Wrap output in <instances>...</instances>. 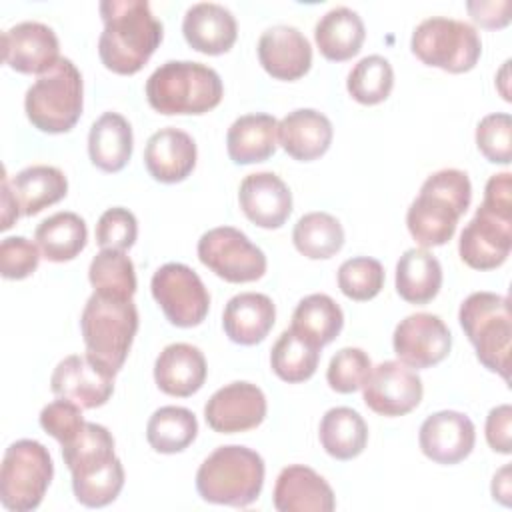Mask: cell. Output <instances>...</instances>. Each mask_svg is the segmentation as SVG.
<instances>
[{"instance_id": "1", "label": "cell", "mask_w": 512, "mask_h": 512, "mask_svg": "<svg viewBox=\"0 0 512 512\" xmlns=\"http://www.w3.org/2000/svg\"><path fill=\"white\" fill-rule=\"evenodd\" d=\"M104 30L98 38L102 64L122 76L136 74L162 42V24L146 0L100 2Z\"/></svg>"}, {"instance_id": "2", "label": "cell", "mask_w": 512, "mask_h": 512, "mask_svg": "<svg viewBox=\"0 0 512 512\" xmlns=\"http://www.w3.org/2000/svg\"><path fill=\"white\" fill-rule=\"evenodd\" d=\"M62 458L80 504L102 508L118 498L124 486V468L114 454V438L108 428L86 422L80 434L62 446Z\"/></svg>"}, {"instance_id": "3", "label": "cell", "mask_w": 512, "mask_h": 512, "mask_svg": "<svg viewBox=\"0 0 512 512\" xmlns=\"http://www.w3.org/2000/svg\"><path fill=\"white\" fill-rule=\"evenodd\" d=\"M512 248V174L490 176L484 200L464 226L458 242L462 262L474 270H492L506 262Z\"/></svg>"}, {"instance_id": "4", "label": "cell", "mask_w": 512, "mask_h": 512, "mask_svg": "<svg viewBox=\"0 0 512 512\" xmlns=\"http://www.w3.org/2000/svg\"><path fill=\"white\" fill-rule=\"evenodd\" d=\"M470 200L472 184L466 172L444 168L430 174L406 212L408 232L422 248L446 244Z\"/></svg>"}, {"instance_id": "5", "label": "cell", "mask_w": 512, "mask_h": 512, "mask_svg": "<svg viewBox=\"0 0 512 512\" xmlns=\"http://www.w3.org/2000/svg\"><path fill=\"white\" fill-rule=\"evenodd\" d=\"M224 86L218 72L190 60L160 64L146 80L148 104L160 114H204L220 104Z\"/></svg>"}, {"instance_id": "6", "label": "cell", "mask_w": 512, "mask_h": 512, "mask_svg": "<svg viewBox=\"0 0 512 512\" xmlns=\"http://www.w3.org/2000/svg\"><path fill=\"white\" fill-rule=\"evenodd\" d=\"M86 356L116 374L138 332V310L132 300L94 292L80 316Z\"/></svg>"}, {"instance_id": "7", "label": "cell", "mask_w": 512, "mask_h": 512, "mask_svg": "<svg viewBox=\"0 0 512 512\" xmlns=\"http://www.w3.org/2000/svg\"><path fill=\"white\" fill-rule=\"evenodd\" d=\"M264 470L258 452L238 444L220 446L200 464L196 490L206 502L244 508L260 496Z\"/></svg>"}, {"instance_id": "8", "label": "cell", "mask_w": 512, "mask_h": 512, "mask_svg": "<svg viewBox=\"0 0 512 512\" xmlns=\"http://www.w3.org/2000/svg\"><path fill=\"white\" fill-rule=\"evenodd\" d=\"M458 320L476 348L480 364L508 380L512 348L510 300L496 292H474L460 304Z\"/></svg>"}, {"instance_id": "9", "label": "cell", "mask_w": 512, "mask_h": 512, "mask_svg": "<svg viewBox=\"0 0 512 512\" xmlns=\"http://www.w3.org/2000/svg\"><path fill=\"white\" fill-rule=\"evenodd\" d=\"M82 74L72 60L58 64L26 90L24 110L34 128L48 134H62L74 128L82 114Z\"/></svg>"}, {"instance_id": "10", "label": "cell", "mask_w": 512, "mask_h": 512, "mask_svg": "<svg viewBox=\"0 0 512 512\" xmlns=\"http://www.w3.org/2000/svg\"><path fill=\"white\" fill-rule=\"evenodd\" d=\"M54 476V464L44 444L36 440L12 442L0 468V500L6 510L30 512L40 506Z\"/></svg>"}, {"instance_id": "11", "label": "cell", "mask_w": 512, "mask_h": 512, "mask_svg": "<svg viewBox=\"0 0 512 512\" xmlns=\"http://www.w3.org/2000/svg\"><path fill=\"white\" fill-rule=\"evenodd\" d=\"M410 48L420 62L452 74L472 70L482 54L478 32L462 20L444 16L422 20L412 32Z\"/></svg>"}, {"instance_id": "12", "label": "cell", "mask_w": 512, "mask_h": 512, "mask_svg": "<svg viewBox=\"0 0 512 512\" xmlns=\"http://www.w3.org/2000/svg\"><path fill=\"white\" fill-rule=\"evenodd\" d=\"M198 258L216 276L232 284L254 282L266 272L264 252L232 226H218L198 240Z\"/></svg>"}, {"instance_id": "13", "label": "cell", "mask_w": 512, "mask_h": 512, "mask_svg": "<svg viewBox=\"0 0 512 512\" xmlns=\"http://www.w3.org/2000/svg\"><path fill=\"white\" fill-rule=\"evenodd\" d=\"M152 296L170 324L192 328L202 324L210 308V294L200 276L186 264L160 266L150 282Z\"/></svg>"}, {"instance_id": "14", "label": "cell", "mask_w": 512, "mask_h": 512, "mask_svg": "<svg viewBox=\"0 0 512 512\" xmlns=\"http://www.w3.org/2000/svg\"><path fill=\"white\" fill-rule=\"evenodd\" d=\"M424 388L420 376L406 364L396 360L372 366L362 396L366 406L380 416H404L422 400Z\"/></svg>"}, {"instance_id": "15", "label": "cell", "mask_w": 512, "mask_h": 512, "mask_svg": "<svg viewBox=\"0 0 512 512\" xmlns=\"http://www.w3.org/2000/svg\"><path fill=\"white\" fill-rule=\"evenodd\" d=\"M392 346L402 364L430 368L442 362L452 348V334L436 314H410L394 330Z\"/></svg>"}, {"instance_id": "16", "label": "cell", "mask_w": 512, "mask_h": 512, "mask_svg": "<svg viewBox=\"0 0 512 512\" xmlns=\"http://www.w3.org/2000/svg\"><path fill=\"white\" fill-rule=\"evenodd\" d=\"M266 410V396L256 384L232 382L210 396L204 406V418L214 432L236 434L260 426Z\"/></svg>"}, {"instance_id": "17", "label": "cell", "mask_w": 512, "mask_h": 512, "mask_svg": "<svg viewBox=\"0 0 512 512\" xmlns=\"http://www.w3.org/2000/svg\"><path fill=\"white\" fill-rule=\"evenodd\" d=\"M2 58L20 74H46L60 60L54 30L42 22L26 20L2 34Z\"/></svg>"}, {"instance_id": "18", "label": "cell", "mask_w": 512, "mask_h": 512, "mask_svg": "<svg viewBox=\"0 0 512 512\" xmlns=\"http://www.w3.org/2000/svg\"><path fill=\"white\" fill-rule=\"evenodd\" d=\"M114 376L86 354L60 360L52 372L50 388L58 398H68L82 408L104 406L114 392Z\"/></svg>"}, {"instance_id": "19", "label": "cell", "mask_w": 512, "mask_h": 512, "mask_svg": "<svg viewBox=\"0 0 512 512\" xmlns=\"http://www.w3.org/2000/svg\"><path fill=\"white\" fill-rule=\"evenodd\" d=\"M476 442L472 420L456 410L430 414L418 432V444L426 458L438 464H458L470 456Z\"/></svg>"}, {"instance_id": "20", "label": "cell", "mask_w": 512, "mask_h": 512, "mask_svg": "<svg viewBox=\"0 0 512 512\" xmlns=\"http://www.w3.org/2000/svg\"><path fill=\"white\" fill-rule=\"evenodd\" d=\"M258 60L276 80H298L312 64V46L294 26H272L258 40Z\"/></svg>"}, {"instance_id": "21", "label": "cell", "mask_w": 512, "mask_h": 512, "mask_svg": "<svg viewBox=\"0 0 512 512\" xmlns=\"http://www.w3.org/2000/svg\"><path fill=\"white\" fill-rule=\"evenodd\" d=\"M238 202L250 222L260 228H280L292 212V192L274 172L248 174L238 190Z\"/></svg>"}, {"instance_id": "22", "label": "cell", "mask_w": 512, "mask_h": 512, "mask_svg": "<svg viewBox=\"0 0 512 512\" xmlns=\"http://www.w3.org/2000/svg\"><path fill=\"white\" fill-rule=\"evenodd\" d=\"M272 498L278 512H332L336 508L330 484L302 464L286 466L278 474Z\"/></svg>"}, {"instance_id": "23", "label": "cell", "mask_w": 512, "mask_h": 512, "mask_svg": "<svg viewBox=\"0 0 512 512\" xmlns=\"http://www.w3.org/2000/svg\"><path fill=\"white\" fill-rule=\"evenodd\" d=\"M144 164L148 174L158 182H182L196 166V144L192 136L180 128H162L148 138Z\"/></svg>"}, {"instance_id": "24", "label": "cell", "mask_w": 512, "mask_h": 512, "mask_svg": "<svg viewBox=\"0 0 512 512\" xmlns=\"http://www.w3.org/2000/svg\"><path fill=\"white\" fill-rule=\"evenodd\" d=\"M182 34L196 52L218 56L234 46L238 26L234 14L222 4L198 2L186 10Z\"/></svg>"}, {"instance_id": "25", "label": "cell", "mask_w": 512, "mask_h": 512, "mask_svg": "<svg viewBox=\"0 0 512 512\" xmlns=\"http://www.w3.org/2000/svg\"><path fill=\"white\" fill-rule=\"evenodd\" d=\"M206 370V360L200 348L186 342H174L158 354L154 362V380L164 394L188 398L202 388Z\"/></svg>"}, {"instance_id": "26", "label": "cell", "mask_w": 512, "mask_h": 512, "mask_svg": "<svg viewBox=\"0 0 512 512\" xmlns=\"http://www.w3.org/2000/svg\"><path fill=\"white\" fill-rule=\"evenodd\" d=\"M332 122L318 110L298 108L278 122V140L288 156L310 162L326 154L332 142Z\"/></svg>"}, {"instance_id": "27", "label": "cell", "mask_w": 512, "mask_h": 512, "mask_svg": "<svg viewBox=\"0 0 512 512\" xmlns=\"http://www.w3.org/2000/svg\"><path fill=\"white\" fill-rule=\"evenodd\" d=\"M276 320V308L270 296L260 292H242L228 300L222 326L226 336L242 346L262 342L272 330Z\"/></svg>"}, {"instance_id": "28", "label": "cell", "mask_w": 512, "mask_h": 512, "mask_svg": "<svg viewBox=\"0 0 512 512\" xmlns=\"http://www.w3.org/2000/svg\"><path fill=\"white\" fill-rule=\"evenodd\" d=\"M278 146V120L270 114H244L232 122L226 134L228 156L234 164L268 160Z\"/></svg>"}, {"instance_id": "29", "label": "cell", "mask_w": 512, "mask_h": 512, "mask_svg": "<svg viewBox=\"0 0 512 512\" xmlns=\"http://www.w3.org/2000/svg\"><path fill=\"white\" fill-rule=\"evenodd\" d=\"M134 136L130 122L118 112H104L90 128L88 154L102 172L122 170L132 156Z\"/></svg>"}, {"instance_id": "30", "label": "cell", "mask_w": 512, "mask_h": 512, "mask_svg": "<svg viewBox=\"0 0 512 512\" xmlns=\"http://www.w3.org/2000/svg\"><path fill=\"white\" fill-rule=\"evenodd\" d=\"M366 30L358 12L336 6L328 10L314 28V40L324 58L332 62H344L356 56L362 48Z\"/></svg>"}, {"instance_id": "31", "label": "cell", "mask_w": 512, "mask_h": 512, "mask_svg": "<svg viewBox=\"0 0 512 512\" xmlns=\"http://www.w3.org/2000/svg\"><path fill=\"white\" fill-rule=\"evenodd\" d=\"M10 188L20 212L34 216L66 196L68 180L60 168L36 164L20 170L10 180Z\"/></svg>"}, {"instance_id": "32", "label": "cell", "mask_w": 512, "mask_h": 512, "mask_svg": "<svg viewBox=\"0 0 512 512\" xmlns=\"http://www.w3.org/2000/svg\"><path fill=\"white\" fill-rule=\"evenodd\" d=\"M442 286V266L426 248L406 250L396 264V292L410 304H428Z\"/></svg>"}, {"instance_id": "33", "label": "cell", "mask_w": 512, "mask_h": 512, "mask_svg": "<svg viewBox=\"0 0 512 512\" xmlns=\"http://www.w3.org/2000/svg\"><path fill=\"white\" fill-rule=\"evenodd\" d=\"M318 436L326 454L336 460H352L366 448L368 426L356 410L336 406L322 416Z\"/></svg>"}, {"instance_id": "34", "label": "cell", "mask_w": 512, "mask_h": 512, "mask_svg": "<svg viewBox=\"0 0 512 512\" xmlns=\"http://www.w3.org/2000/svg\"><path fill=\"white\" fill-rule=\"evenodd\" d=\"M34 240L46 260L68 262L84 250L88 228L76 212H56L38 224Z\"/></svg>"}, {"instance_id": "35", "label": "cell", "mask_w": 512, "mask_h": 512, "mask_svg": "<svg viewBox=\"0 0 512 512\" xmlns=\"http://www.w3.org/2000/svg\"><path fill=\"white\" fill-rule=\"evenodd\" d=\"M342 326V308L328 294H310L298 302L290 330L316 348H322L340 334Z\"/></svg>"}, {"instance_id": "36", "label": "cell", "mask_w": 512, "mask_h": 512, "mask_svg": "<svg viewBox=\"0 0 512 512\" xmlns=\"http://www.w3.org/2000/svg\"><path fill=\"white\" fill-rule=\"evenodd\" d=\"M198 434V420L182 406L158 408L146 424V440L160 454H176L188 448Z\"/></svg>"}, {"instance_id": "37", "label": "cell", "mask_w": 512, "mask_h": 512, "mask_svg": "<svg viewBox=\"0 0 512 512\" xmlns=\"http://www.w3.org/2000/svg\"><path fill=\"white\" fill-rule=\"evenodd\" d=\"M292 242L306 258L324 260L344 246V228L328 212H308L296 222Z\"/></svg>"}, {"instance_id": "38", "label": "cell", "mask_w": 512, "mask_h": 512, "mask_svg": "<svg viewBox=\"0 0 512 512\" xmlns=\"http://www.w3.org/2000/svg\"><path fill=\"white\" fill-rule=\"evenodd\" d=\"M320 362V348L306 342L294 330H284L270 352L274 374L290 384L308 380Z\"/></svg>"}, {"instance_id": "39", "label": "cell", "mask_w": 512, "mask_h": 512, "mask_svg": "<svg viewBox=\"0 0 512 512\" xmlns=\"http://www.w3.org/2000/svg\"><path fill=\"white\" fill-rule=\"evenodd\" d=\"M88 278L94 286V292L106 296L132 300L136 292L134 264L124 250L102 248L90 262Z\"/></svg>"}, {"instance_id": "40", "label": "cell", "mask_w": 512, "mask_h": 512, "mask_svg": "<svg viewBox=\"0 0 512 512\" xmlns=\"http://www.w3.org/2000/svg\"><path fill=\"white\" fill-rule=\"evenodd\" d=\"M394 86V70L384 56H364L348 74L346 88L350 96L366 106L384 102Z\"/></svg>"}, {"instance_id": "41", "label": "cell", "mask_w": 512, "mask_h": 512, "mask_svg": "<svg viewBox=\"0 0 512 512\" xmlns=\"http://www.w3.org/2000/svg\"><path fill=\"white\" fill-rule=\"evenodd\" d=\"M384 286V268L376 258L356 256L340 264L338 288L340 292L356 302L372 300Z\"/></svg>"}, {"instance_id": "42", "label": "cell", "mask_w": 512, "mask_h": 512, "mask_svg": "<svg viewBox=\"0 0 512 512\" xmlns=\"http://www.w3.org/2000/svg\"><path fill=\"white\" fill-rule=\"evenodd\" d=\"M372 370L370 356L362 348H342L338 350L326 370V380L332 390L340 394H352L366 382Z\"/></svg>"}, {"instance_id": "43", "label": "cell", "mask_w": 512, "mask_h": 512, "mask_svg": "<svg viewBox=\"0 0 512 512\" xmlns=\"http://www.w3.org/2000/svg\"><path fill=\"white\" fill-rule=\"evenodd\" d=\"M476 146L488 162L510 164L512 160V118L506 112L484 116L476 126Z\"/></svg>"}, {"instance_id": "44", "label": "cell", "mask_w": 512, "mask_h": 512, "mask_svg": "<svg viewBox=\"0 0 512 512\" xmlns=\"http://www.w3.org/2000/svg\"><path fill=\"white\" fill-rule=\"evenodd\" d=\"M138 236L136 216L122 206L108 208L96 224V242L100 248L128 250Z\"/></svg>"}, {"instance_id": "45", "label": "cell", "mask_w": 512, "mask_h": 512, "mask_svg": "<svg viewBox=\"0 0 512 512\" xmlns=\"http://www.w3.org/2000/svg\"><path fill=\"white\" fill-rule=\"evenodd\" d=\"M84 416H82V406L68 398L54 400L46 404L40 412V426L60 442V446L72 442L80 430L84 428Z\"/></svg>"}, {"instance_id": "46", "label": "cell", "mask_w": 512, "mask_h": 512, "mask_svg": "<svg viewBox=\"0 0 512 512\" xmlns=\"http://www.w3.org/2000/svg\"><path fill=\"white\" fill-rule=\"evenodd\" d=\"M40 262V248L24 236H8L0 244V272L8 280L28 278Z\"/></svg>"}, {"instance_id": "47", "label": "cell", "mask_w": 512, "mask_h": 512, "mask_svg": "<svg viewBox=\"0 0 512 512\" xmlns=\"http://www.w3.org/2000/svg\"><path fill=\"white\" fill-rule=\"evenodd\" d=\"M486 440L494 452L510 454L512 450V408L500 404L486 416Z\"/></svg>"}, {"instance_id": "48", "label": "cell", "mask_w": 512, "mask_h": 512, "mask_svg": "<svg viewBox=\"0 0 512 512\" xmlns=\"http://www.w3.org/2000/svg\"><path fill=\"white\" fill-rule=\"evenodd\" d=\"M466 10L470 18L482 28H504L510 24V0H470L466 2Z\"/></svg>"}, {"instance_id": "49", "label": "cell", "mask_w": 512, "mask_h": 512, "mask_svg": "<svg viewBox=\"0 0 512 512\" xmlns=\"http://www.w3.org/2000/svg\"><path fill=\"white\" fill-rule=\"evenodd\" d=\"M20 214L22 212H20L16 198L12 194V188H10V178L4 172V176H2V230H8L18 220Z\"/></svg>"}, {"instance_id": "50", "label": "cell", "mask_w": 512, "mask_h": 512, "mask_svg": "<svg viewBox=\"0 0 512 512\" xmlns=\"http://www.w3.org/2000/svg\"><path fill=\"white\" fill-rule=\"evenodd\" d=\"M510 494H512V488H510V466H502V468L494 474V480H492V496H494V500H498L500 504L510 506Z\"/></svg>"}]
</instances>
